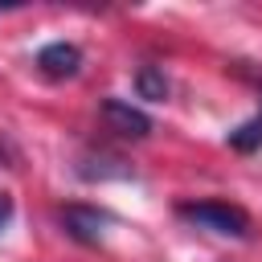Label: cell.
<instances>
[{
	"instance_id": "cell-1",
	"label": "cell",
	"mask_w": 262,
	"mask_h": 262,
	"mask_svg": "<svg viewBox=\"0 0 262 262\" xmlns=\"http://www.w3.org/2000/svg\"><path fill=\"white\" fill-rule=\"evenodd\" d=\"M176 213L184 221L209 229V233H221V237H246L250 233V217L225 201H184V205H176Z\"/></svg>"
},
{
	"instance_id": "cell-2",
	"label": "cell",
	"mask_w": 262,
	"mask_h": 262,
	"mask_svg": "<svg viewBox=\"0 0 262 262\" xmlns=\"http://www.w3.org/2000/svg\"><path fill=\"white\" fill-rule=\"evenodd\" d=\"M102 119H106L111 131H119V135H127V139H143V135L151 131V119H147L139 106L123 102V98H106V102H102Z\"/></svg>"
},
{
	"instance_id": "cell-3",
	"label": "cell",
	"mask_w": 262,
	"mask_h": 262,
	"mask_svg": "<svg viewBox=\"0 0 262 262\" xmlns=\"http://www.w3.org/2000/svg\"><path fill=\"white\" fill-rule=\"evenodd\" d=\"M37 70L45 78H74L82 70V49L70 45V41H53V45H45L37 53Z\"/></svg>"
},
{
	"instance_id": "cell-4",
	"label": "cell",
	"mask_w": 262,
	"mask_h": 262,
	"mask_svg": "<svg viewBox=\"0 0 262 262\" xmlns=\"http://www.w3.org/2000/svg\"><path fill=\"white\" fill-rule=\"evenodd\" d=\"M61 221H66V229H70L78 242H86V246L102 242V225H106V217H102L98 209H86V205H66V209H61Z\"/></svg>"
},
{
	"instance_id": "cell-5",
	"label": "cell",
	"mask_w": 262,
	"mask_h": 262,
	"mask_svg": "<svg viewBox=\"0 0 262 262\" xmlns=\"http://www.w3.org/2000/svg\"><path fill=\"white\" fill-rule=\"evenodd\" d=\"M135 90H139V98L164 102V98H168V78H164L156 66H139V74H135Z\"/></svg>"
},
{
	"instance_id": "cell-6",
	"label": "cell",
	"mask_w": 262,
	"mask_h": 262,
	"mask_svg": "<svg viewBox=\"0 0 262 262\" xmlns=\"http://www.w3.org/2000/svg\"><path fill=\"white\" fill-rule=\"evenodd\" d=\"M258 143H262V115L242 123L237 131H229V147H237V151H254Z\"/></svg>"
},
{
	"instance_id": "cell-7",
	"label": "cell",
	"mask_w": 262,
	"mask_h": 262,
	"mask_svg": "<svg viewBox=\"0 0 262 262\" xmlns=\"http://www.w3.org/2000/svg\"><path fill=\"white\" fill-rule=\"evenodd\" d=\"M8 217H12V196H4V192H0V229H4V221H8Z\"/></svg>"
}]
</instances>
